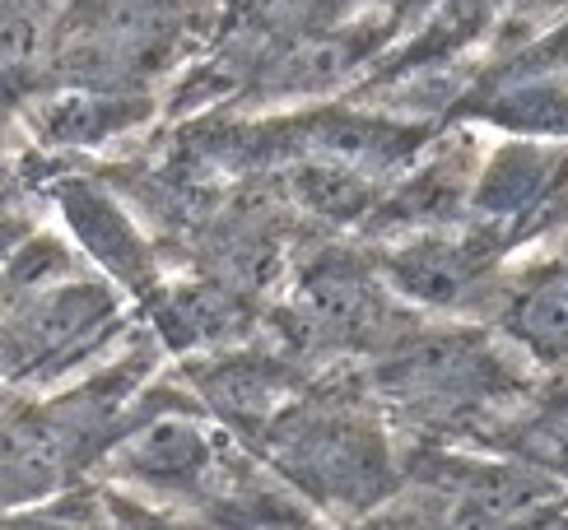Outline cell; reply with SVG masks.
<instances>
[{
	"mask_svg": "<svg viewBox=\"0 0 568 530\" xmlns=\"http://www.w3.org/2000/svg\"><path fill=\"white\" fill-rule=\"evenodd\" d=\"M290 466L303 485H313L331 502H373L387 485V456L383 442L359 424H313L298 428L290 442Z\"/></svg>",
	"mask_w": 568,
	"mask_h": 530,
	"instance_id": "6da1fadb",
	"label": "cell"
},
{
	"mask_svg": "<svg viewBox=\"0 0 568 530\" xmlns=\"http://www.w3.org/2000/svg\"><path fill=\"white\" fill-rule=\"evenodd\" d=\"M392 381L410 396H466L485 381V364L470 340H434L400 358Z\"/></svg>",
	"mask_w": 568,
	"mask_h": 530,
	"instance_id": "7a4b0ae2",
	"label": "cell"
},
{
	"mask_svg": "<svg viewBox=\"0 0 568 530\" xmlns=\"http://www.w3.org/2000/svg\"><path fill=\"white\" fill-rule=\"evenodd\" d=\"M508 330L536 354L559 358L568 354V271H555L531 284L508 312Z\"/></svg>",
	"mask_w": 568,
	"mask_h": 530,
	"instance_id": "3957f363",
	"label": "cell"
},
{
	"mask_svg": "<svg viewBox=\"0 0 568 530\" xmlns=\"http://www.w3.org/2000/svg\"><path fill=\"white\" fill-rule=\"evenodd\" d=\"M122 466L150 479H182L205 466V442L192 424L169 419V424H150L122 447Z\"/></svg>",
	"mask_w": 568,
	"mask_h": 530,
	"instance_id": "277c9868",
	"label": "cell"
},
{
	"mask_svg": "<svg viewBox=\"0 0 568 530\" xmlns=\"http://www.w3.org/2000/svg\"><path fill=\"white\" fill-rule=\"evenodd\" d=\"M368 42H359V33H336V38H307L298 52L284 61V70H280V80H284V89H322V84H336L345 70L359 61V52H364Z\"/></svg>",
	"mask_w": 568,
	"mask_h": 530,
	"instance_id": "5b68a950",
	"label": "cell"
},
{
	"mask_svg": "<svg viewBox=\"0 0 568 530\" xmlns=\"http://www.w3.org/2000/svg\"><path fill=\"white\" fill-rule=\"evenodd\" d=\"M396 279L415 298H453L466 284V261L447 247H415L396 261Z\"/></svg>",
	"mask_w": 568,
	"mask_h": 530,
	"instance_id": "8992f818",
	"label": "cell"
},
{
	"mask_svg": "<svg viewBox=\"0 0 568 530\" xmlns=\"http://www.w3.org/2000/svg\"><path fill=\"white\" fill-rule=\"evenodd\" d=\"M531 456H546V461L568 466V415H555L531 432Z\"/></svg>",
	"mask_w": 568,
	"mask_h": 530,
	"instance_id": "52a82bcc",
	"label": "cell"
}]
</instances>
